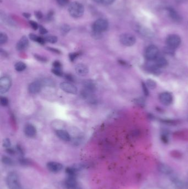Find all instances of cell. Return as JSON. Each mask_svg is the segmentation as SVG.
Returning <instances> with one entry per match:
<instances>
[{"label":"cell","instance_id":"6da1fadb","mask_svg":"<svg viewBox=\"0 0 188 189\" xmlns=\"http://www.w3.org/2000/svg\"><path fill=\"white\" fill-rule=\"evenodd\" d=\"M6 184L9 189H22L18 175L15 172H10L7 174Z\"/></svg>","mask_w":188,"mask_h":189},{"label":"cell","instance_id":"7a4b0ae2","mask_svg":"<svg viewBox=\"0 0 188 189\" xmlns=\"http://www.w3.org/2000/svg\"><path fill=\"white\" fill-rule=\"evenodd\" d=\"M84 8L81 3L74 2L69 5V15L74 18L82 17L84 13Z\"/></svg>","mask_w":188,"mask_h":189},{"label":"cell","instance_id":"3957f363","mask_svg":"<svg viewBox=\"0 0 188 189\" xmlns=\"http://www.w3.org/2000/svg\"><path fill=\"white\" fill-rule=\"evenodd\" d=\"M108 26V22L106 20L100 18L94 22L92 25V29L96 33H101L106 30Z\"/></svg>","mask_w":188,"mask_h":189},{"label":"cell","instance_id":"277c9868","mask_svg":"<svg viewBox=\"0 0 188 189\" xmlns=\"http://www.w3.org/2000/svg\"><path fill=\"white\" fill-rule=\"evenodd\" d=\"M120 41L121 44L127 47H131L136 43V38L134 35L130 33H124L120 36Z\"/></svg>","mask_w":188,"mask_h":189},{"label":"cell","instance_id":"5b68a950","mask_svg":"<svg viewBox=\"0 0 188 189\" xmlns=\"http://www.w3.org/2000/svg\"><path fill=\"white\" fill-rule=\"evenodd\" d=\"M159 49L155 45H150L147 48L145 55L146 59L149 60H154L159 57Z\"/></svg>","mask_w":188,"mask_h":189},{"label":"cell","instance_id":"8992f818","mask_svg":"<svg viewBox=\"0 0 188 189\" xmlns=\"http://www.w3.org/2000/svg\"><path fill=\"white\" fill-rule=\"evenodd\" d=\"M166 42H167L168 47L174 49L177 48L181 44V38L178 35H169L167 38Z\"/></svg>","mask_w":188,"mask_h":189},{"label":"cell","instance_id":"52a82bcc","mask_svg":"<svg viewBox=\"0 0 188 189\" xmlns=\"http://www.w3.org/2000/svg\"><path fill=\"white\" fill-rule=\"evenodd\" d=\"M12 85L11 80L8 76H2L0 79V93L5 94L10 90Z\"/></svg>","mask_w":188,"mask_h":189},{"label":"cell","instance_id":"ba28073f","mask_svg":"<svg viewBox=\"0 0 188 189\" xmlns=\"http://www.w3.org/2000/svg\"><path fill=\"white\" fill-rule=\"evenodd\" d=\"M60 87L64 92H67L70 94H77L78 92L77 87L71 82L66 81L61 82L60 85Z\"/></svg>","mask_w":188,"mask_h":189},{"label":"cell","instance_id":"9c48e42d","mask_svg":"<svg viewBox=\"0 0 188 189\" xmlns=\"http://www.w3.org/2000/svg\"><path fill=\"white\" fill-rule=\"evenodd\" d=\"M43 86L42 81H35L30 84L28 86V91L32 94H36L40 91Z\"/></svg>","mask_w":188,"mask_h":189},{"label":"cell","instance_id":"30bf717a","mask_svg":"<svg viewBox=\"0 0 188 189\" xmlns=\"http://www.w3.org/2000/svg\"><path fill=\"white\" fill-rule=\"evenodd\" d=\"M159 99L162 104L164 105H169L173 102V96L169 92H162L159 94Z\"/></svg>","mask_w":188,"mask_h":189},{"label":"cell","instance_id":"8fae6325","mask_svg":"<svg viewBox=\"0 0 188 189\" xmlns=\"http://www.w3.org/2000/svg\"><path fill=\"white\" fill-rule=\"evenodd\" d=\"M47 169L52 173H59L63 169V165L60 163L56 162H50L47 164Z\"/></svg>","mask_w":188,"mask_h":189},{"label":"cell","instance_id":"7c38bea8","mask_svg":"<svg viewBox=\"0 0 188 189\" xmlns=\"http://www.w3.org/2000/svg\"><path fill=\"white\" fill-rule=\"evenodd\" d=\"M64 186L66 189H76L77 182L75 177L68 176L64 182Z\"/></svg>","mask_w":188,"mask_h":189},{"label":"cell","instance_id":"4fadbf2b","mask_svg":"<svg viewBox=\"0 0 188 189\" xmlns=\"http://www.w3.org/2000/svg\"><path fill=\"white\" fill-rule=\"evenodd\" d=\"M74 70H75L76 74L78 75L81 76H86L89 72L88 67H87L86 65L83 64H78L76 65Z\"/></svg>","mask_w":188,"mask_h":189},{"label":"cell","instance_id":"5bb4252c","mask_svg":"<svg viewBox=\"0 0 188 189\" xmlns=\"http://www.w3.org/2000/svg\"><path fill=\"white\" fill-rule=\"evenodd\" d=\"M24 131L25 135L30 138L35 137L37 134V129L32 124H27L25 126Z\"/></svg>","mask_w":188,"mask_h":189},{"label":"cell","instance_id":"9a60e30c","mask_svg":"<svg viewBox=\"0 0 188 189\" xmlns=\"http://www.w3.org/2000/svg\"><path fill=\"white\" fill-rule=\"evenodd\" d=\"M29 45V40L26 37H23L20 38L16 45V48L19 51H22L27 48Z\"/></svg>","mask_w":188,"mask_h":189},{"label":"cell","instance_id":"2e32d148","mask_svg":"<svg viewBox=\"0 0 188 189\" xmlns=\"http://www.w3.org/2000/svg\"><path fill=\"white\" fill-rule=\"evenodd\" d=\"M83 89L90 92H93L96 90V85L92 80H88L83 82Z\"/></svg>","mask_w":188,"mask_h":189},{"label":"cell","instance_id":"e0dca14e","mask_svg":"<svg viewBox=\"0 0 188 189\" xmlns=\"http://www.w3.org/2000/svg\"><path fill=\"white\" fill-rule=\"evenodd\" d=\"M56 134L60 139L66 142H69L71 140V137L69 133L64 129H57L56 131Z\"/></svg>","mask_w":188,"mask_h":189},{"label":"cell","instance_id":"ac0fdd59","mask_svg":"<svg viewBox=\"0 0 188 189\" xmlns=\"http://www.w3.org/2000/svg\"><path fill=\"white\" fill-rule=\"evenodd\" d=\"M168 64V62L165 58L163 57H158L155 59V65L157 67H164Z\"/></svg>","mask_w":188,"mask_h":189},{"label":"cell","instance_id":"d6986e66","mask_svg":"<svg viewBox=\"0 0 188 189\" xmlns=\"http://www.w3.org/2000/svg\"><path fill=\"white\" fill-rule=\"evenodd\" d=\"M158 169L159 171L166 175L171 174L172 173V169L171 167H169L168 165L166 164H160L158 166Z\"/></svg>","mask_w":188,"mask_h":189},{"label":"cell","instance_id":"ffe728a7","mask_svg":"<svg viewBox=\"0 0 188 189\" xmlns=\"http://www.w3.org/2000/svg\"><path fill=\"white\" fill-rule=\"evenodd\" d=\"M168 13L169 16L171 17L172 19H173L175 21H179L181 20V17H179L178 14L176 12L175 10H174L173 8H168Z\"/></svg>","mask_w":188,"mask_h":189},{"label":"cell","instance_id":"44dd1931","mask_svg":"<svg viewBox=\"0 0 188 189\" xmlns=\"http://www.w3.org/2000/svg\"><path fill=\"white\" fill-rule=\"evenodd\" d=\"M29 38L33 41L39 43L40 44H44L45 42L44 38L38 37L37 35H34V34H32V33L30 34Z\"/></svg>","mask_w":188,"mask_h":189},{"label":"cell","instance_id":"7402d4cb","mask_svg":"<svg viewBox=\"0 0 188 189\" xmlns=\"http://www.w3.org/2000/svg\"><path fill=\"white\" fill-rule=\"evenodd\" d=\"M15 69L18 72H21L25 70L26 68V65L25 62H17L15 65Z\"/></svg>","mask_w":188,"mask_h":189},{"label":"cell","instance_id":"603a6c76","mask_svg":"<svg viewBox=\"0 0 188 189\" xmlns=\"http://www.w3.org/2000/svg\"><path fill=\"white\" fill-rule=\"evenodd\" d=\"M2 162L3 164L8 165V166H11L14 164L12 159L7 156H3L2 157Z\"/></svg>","mask_w":188,"mask_h":189},{"label":"cell","instance_id":"cb8c5ba5","mask_svg":"<svg viewBox=\"0 0 188 189\" xmlns=\"http://www.w3.org/2000/svg\"><path fill=\"white\" fill-rule=\"evenodd\" d=\"M45 40L47 42L50 43H55L57 42V38L54 35H48L44 38Z\"/></svg>","mask_w":188,"mask_h":189},{"label":"cell","instance_id":"d4e9b609","mask_svg":"<svg viewBox=\"0 0 188 189\" xmlns=\"http://www.w3.org/2000/svg\"><path fill=\"white\" fill-rule=\"evenodd\" d=\"M94 2L104 5H111L115 0H93Z\"/></svg>","mask_w":188,"mask_h":189},{"label":"cell","instance_id":"484cf974","mask_svg":"<svg viewBox=\"0 0 188 189\" xmlns=\"http://www.w3.org/2000/svg\"><path fill=\"white\" fill-rule=\"evenodd\" d=\"M8 37L5 33H0V44H3L7 42Z\"/></svg>","mask_w":188,"mask_h":189},{"label":"cell","instance_id":"4316f807","mask_svg":"<svg viewBox=\"0 0 188 189\" xmlns=\"http://www.w3.org/2000/svg\"><path fill=\"white\" fill-rule=\"evenodd\" d=\"M147 85V87L150 88L151 89H154L157 86L156 82L154 81V80L151 79L147 80V85Z\"/></svg>","mask_w":188,"mask_h":189},{"label":"cell","instance_id":"83f0119b","mask_svg":"<svg viewBox=\"0 0 188 189\" xmlns=\"http://www.w3.org/2000/svg\"><path fill=\"white\" fill-rule=\"evenodd\" d=\"M69 30H70V27L69 25H62L61 27V31L62 34H64V35L67 34V33L69 32Z\"/></svg>","mask_w":188,"mask_h":189},{"label":"cell","instance_id":"f1b7e54d","mask_svg":"<svg viewBox=\"0 0 188 189\" xmlns=\"http://www.w3.org/2000/svg\"><path fill=\"white\" fill-rule=\"evenodd\" d=\"M52 72L53 74H54L55 75L58 76H62L63 75V72L61 70V69L54 68L52 69Z\"/></svg>","mask_w":188,"mask_h":189},{"label":"cell","instance_id":"f546056e","mask_svg":"<svg viewBox=\"0 0 188 189\" xmlns=\"http://www.w3.org/2000/svg\"><path fill=\"white\" fill-rule=\"evenodd\" d=\"M34 57L36 59L43 62H46L47 61V59L45 57H44L43 56L35 54Z\"/></svg>","mask_w":188,"mask_h":189},{"label":"cell","instance_id":"4dcf8cb0","mask_svg":"<svg viewBox=\"0 0 188 189\" xmlns=\"http://www.w3.org/2000/svg\"><path fill=\"white\" fill-rule=\"evenodd\" d=\"M20 164L23 165H28L29 164H30V161L29 159L24 158H21L20 159Z\"/></svg>","mask_w":188,"mask_h":189},{"label":"cell","instance_id":"1f68e13d","mask_svg":"<svg viewBox=\"0 0 188 189\" xmlns=\"http://www.w3.org/2000/svg\"><path fill=\"white\" fill-rule=\"evenodd\" d=\"M0 101H1V104L3 106H6L8 104V99L7 97L1 96Z\"/></svg>","mask_w":188,"mask_h":189},{"label":"cell","instance_id":"d6a6232c","mask_svg":"<svg viewBox=\"0 0 188 189\" xmlns=\"http://www.w3.org/2000/svg\"><path fill=\"white\" fill-rule=\"evenodd\" d=\"M11 141H10V139H8V138H6V139H5V140L3 141V146L5 147L6 149L11 147Z\"/></svg>","mask_w":188,"mask_h":189},{"label":"cell","instance_id":"836d02e7","mask_svg":"<svg viewBox=\"0 0 188 189\" xmlns=\"http://www.w3.org/2000/svg\"><path fill=\"white\" fill-rule=\"evenodd\" d=\"M79 55V53H72L69 54V59L71 62H74V60L77 58V57Z\"/></svg>","mask_w":188,"mask_h":189},{"label":"cell","instance_id":"e575fe53","mask_svg":"<svg viewBox=\"0 0 188 189\" xmlns=\"http://www.w3.org/2000/svg\"><path fill=\"white\" fill-rule=\"evenodd\" d=\"M57 2L60 6H65L69 3V0H57Z\"/></svg>","mask_w":188,"mask_h":189},{"label":"cell","instance_id":"d590c367","mask_svg":"<svg viewBox=\"0 0 188 189\" xmlns=\"http://www.w3.org/2000/svg\"><path fill=\"white\" fill-rule=\"evenodd\" d=\"M53 67L54 68H56V69H61L62 65L61 63L59 61H55L54 62H53Z\"/></svg>","mask_w":188,"mask_h":189},{"label":"cell","instance_id":"8d00e7d4","mask_svg":"<svg viewBox=\"0 0 188 189\" xmlns=\"http://www.w3.org/2000/svg\"><path fill=\"white\" fill-rule=\"evenodd\" d=\"M142 89H143V91H144V94L146 95V96H148L149 94V90H148V88L147 86L145 84L142 83Z\"/></svg>","mask_w":188,"mask_h":189},{"label":"cell","instance_id":"74e56055","mask_svg":"<svg viewBox=\"0 0 188 189\" xmlns=\"http://www.w3.org/2000/svg\"><path fill=\"white\" fill-rule=\"evenodd\" d=\"M30 25H31V27H32L33 29H34V30H37L38 28V25L37 23L34 22V21H30Z\"/></svg>","mask_w":188,"mask_h":189},{"label":"cell","instance_id":"f35d334b","mask_svg":"<svg viewBox=\"0 0 188 189\" xmlns=\"http://www.w3.org/2000/svg\"><path fill=\"white\" fill-rule=\"evenodd\" d=\"M17 152L19 153V154L20 155H24V151H23V150L22 148L20 146V145H17Z\"/></svg>","mask_w":188,"mask_h":189},{"label":"cell","instance_id":"ab89813d","mask_svg":"<svg viewBox=\"0 0 188 189\" xmlns=\"http://www.w3.org/2000/svg\"><path fill=\"white\" fill-rule=\"evenodd\" d=\"M6 152L8 154H10V155H15V153H16V151H15L14 149H12V148H7L6 149Z\"/></svg>","mask_w":188,"mask_h":189},{"label":"cell","instance_id":"60d3db41","mask_svg":"<svg viewBox=\"0 0 188 189\" xmlns=\"http://www.w3.org/2000/svg\"><path fill=\"white\" fill-rule=\"evenodd\" d=\"M65 79H66L68 80L69 81H70V82H72V81H74V77H72V75H65Z\"/></svg>","mask_w":188,"mask_h":189},{"label":"cell","instance_id":"b9f144b4","mask_svg":"<svg viewBox=\"0 0 188 189\" xmlns=\"http://www.w3.org/2000/svg\"><path fill=\"white\" fill-rule=\"evenodd\" d=\"M39 32L42 35H45L47 32V30H46L44 27H43L42 25H40L39 27Z\"/></svg>","mask_w":188,"mask_h":189},{"label":"cell","instance_id":"7bdbcfd3","mask_svg":"<svg viewBox=\"0 0 188 189\" xmlns=\"http://www.w3.org/2000/svg\"><path fill=\"white\" fill-rule=\"evenodd\" d=\"M161 139L162 141V142L164 143H167L168 142V138L167 137V135H162V137H161Z\"/></svg>","mask_w":188,"mask_h":189},{"label":"cell","instance_id":"ee69618b","mask_svg":"<svg viewBox=\"0 0 188 189\" xmlns=\"http://www.w3.org/2000/svg\"><path fill=\"white\" fill-rule=\"evenodd\" d=\"M47 49L49 50H50V51L52 52L55 53H56V54H60V53H61L59 50L56 49H55V48H47Z\"/></svg>","mask_w":188,"mask_h":189},{"label":"cell","instance_id":"f6af8a7d","mask_svg":"<svg viewBox=\"0 0 188 189\" xmlns=\"http://www.w3.org/2000/svg\"><path fill=\"white\" fill-rule=\"evenodd\" d=\"M136 103H137V104H139V105H141V104L143 105V104H145V101H144L143 99H142V98H139V99H137Z\"/></svg>","mask_w":188,"mask_h":189},{"label":"cell","instance_id":"bcb514c9","mask_svg":"<svg viewBox=\"0 0 188 189\" xmlns=\"http://www.w3.org/2000/svg\"><path fill=\"white\" fill-rule=\"evenodd\" d=\"M36 16H37V17L38 18V19H40V18H42L43 17L42 14V13L40 12H36Z\"/></svg>","mask_w":188,"mask_h":189},{"label":"cell","instance_id":"7dc6e473","mask_svg":"<svg viewBox=\"0 0 188 189\" xmlns=\"http://www.w3.org/2000/svg\"><path fill=\"white\" fill-rule=\"evenodd\" d=\"M24 16H25V17L26 18H29V17L30 15L27 14V13H25V14H24Z\"/></svg>","mask_w":188,"mask_h":189}]
</instances>
